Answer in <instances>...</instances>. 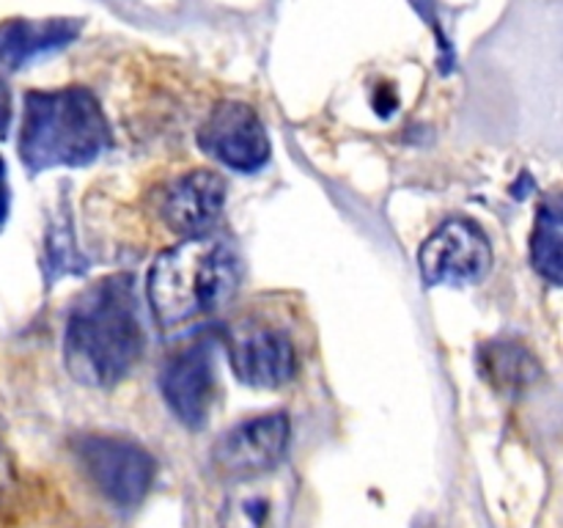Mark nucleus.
I'll use <instances>...</instances> for the list:
<instances>
[{"label":"nucleus","instance_id":"nucleus-1","mask_svg":"<svg viewBox=\"0 0 563 528\" xmlns=\"http://www.w3.org/2000/svg\"><path fill=\"white\" fill-rule=\"evenodd\" d=\"M146 330L130 275H108L88 286L71 306L64 361L71 377L91 388L121 383L141 361Z\"/></svg>","mask_w":563,"mask_h":528},{"label":"nucleus","instance_id":"nucleus-2","mask_svg":"<svg viewBox=\"0 0 563 528\" xmlns=\"http://www.w3.org/2000/svg\"><path fill=\"white\" fill-rule=\"evenodd\" d=\"M240 286V258L218 237H187L154 258L146 297L159 328H176L231 302Z\"/></svg>","mask_w":563,"mask_h":528},{"label":"nucleus","instance_id":"nucleus-3","mask_svg":"<svg viewBox=\"0 0 563 528\" xmlns=\"http://www.w3.org/2000/svg\"><path fill=\"white\" fill-rule=\"evenodd\" d=\"M110 148L102 105L88 88L27 91L20 130V160L31 174L88 165Z\"/></svg>","mask_w":563,"mask_h":528},{"label":"nucleus","instance_id":"nucleus-4","mask_svg":"<svg viewBox=\"0 0 563 528\" xmlns=\"http://www.w3.org/2000/svg\"><path fill=\"white\" fill-rule=\"evenodd\" d=\"M88 479L115 506H137L154 482V457L141 443L126 438L91 435L77 446Z\"/></svg>","mask_w":563,"mask_h":528},{"label":"nucleus","instance_id":"nucleus-5","mask_svg":"<svg viewBox=\"0 0 563 528\" xmlns=\"http://www.w3.org/2000/svg\"><path fill=\"white\" fill-rule=\"evenodd\" d=\"M418 267L429 286L478 284L493 267V245L482 226L465 218H451L427 237L418 251Z\"/></svg>","mask_w":563,"mask_h":528},{"label":"nucleus","instance_id":"nucleus-6","mask_svg":"<svg viewBox=\"0 0 563 528\" xmlns=\"http://www.w3.org/2000/svg\"><path fill=\"white\" fill-rule=\"evenodd\" d=\"M229 361L251 388H280L297 374V346L289 333L262 319H242L229 330Z\"/></svg>","mask_w":563,"mask_h":528},{"label":"nucleus","instance_id":"nucleus-7","mask_svg":"<svg viewBox=\"0 0 563 528\" xmlns=\"http://www.w3.org/2000/svg\"><path fill=\"white\" fill-rule=\"evenodd\" d=\"M291 438V421L286 413L245 418L220 435L212 449V462L231 479H253L273 471L286 457Z\"/></svg>","mask_w":563,"mask_h":528},{"label":"nucleus","instance_id":"nucleus-8","mask_svg":"<svg viewBox=\"0 0 563 528\" xmlns=\"http://www.w3.org/2000/svg\"><path fill=\"white\" fill-rule=\"evenodd\" d=\"M198 146L240 174H253L269 160V135L256 110L245 102H220L198 130Z\"/></svg>","mask_w":563,"mask_h":528},{"label":"nucleus","instance_id":"nucleus-9","mask_svg":"<svg viewBox=\"0 0 563 528\" xmlns=\"http://www.w3.org/2000/svg\"><path fill=\"white\" fill-rule=\"evenodd\" d=\"M159 391L176 421L190 429H201L218 394L209 346L203 341H192L185 350L174 352L159 372Z\"/></svg>","mask_w":563,"mask_h":528},{"label":"nucleus","instance_id":"nucleus-10","mask_svg":"<svg viewBox=\"0 0 563 528\" xmlns=\"http://www.w3.org/2000/svg\"><path fill=\"white\" fill-rule=\"evenodd\" d=\"M225 193H229V185L218 170H190L163 187L157 198V212L174 234L185 240L201 237L223 212Z\"/></svg>","mask_w":563,"mask_h":528},{"label":"nucleus","instance_id":"nucleus-11","mask_svg":"<svg viewBox=\"0 0 563 528\" xmlns=\"http://www.w3.org/2000/svg\"><path fill=\"white\" fill-rule=\"evenodd\" d=\"M80 28V20H5L0 25V64L22 69L33 58L66 47Z\"/></svg>","mask_w":563,"mask_h":528},{"label":"nucleus","instance_id":"nucleus-12","mask_svg":"<svg viewBox=\"0 0 563 528\" xmlns=\"http://www.w3.org/2000/svg\"><path fill=\"white\" fill-rule=\"evenodd\" d=\"M478 369L495 391H506V394L526 391L528 385L542 377V366L533 358V352L509 339L484 344L478 350Z\"/></svg>","mask_w":563,"mask_h":528},{"label":"nucleus","instance_id":"nucleus-13","mask_svg":"<svg viewBox=\"0 0 563 528\" xmlns=\"http://www.w3.org/2000/svg\"><path fill=\"white\" fill-rule=\"evenodd\" d=\"M531 262L533 270L550 286H561L563 280V207L559 196H548L539 207L537 226L531 234Z\"/></svg>","mask_w":563,"mask_h":528},{"label":"nucleus","instance_id":"nucleus-14","mask_svg":"<svg viewBox=\"0 0 563 528\" xmlns=\"http://www.w3.org/2000/svg\"><path fill=\"white\" fill-rule=\"evenodd\" d=\"M5 215H9V185H5V165L0 160V226H3Z\"/></svg>","mask_w":563,"mask_h":528},{"label":"nucleus","instance_id":"nucleus-15","mask_svg":"<svg viewBox=\"0 0 563 528\" xmlns=\"http://www.w3.org/2000/svg\"><path fill=\"white\" fill-rule=\"evenodd\" d=\"M5 124H9V91L0 82V135H5Z\"/></svg>","mask_w":563,"mask_h":528}]
</instances>
